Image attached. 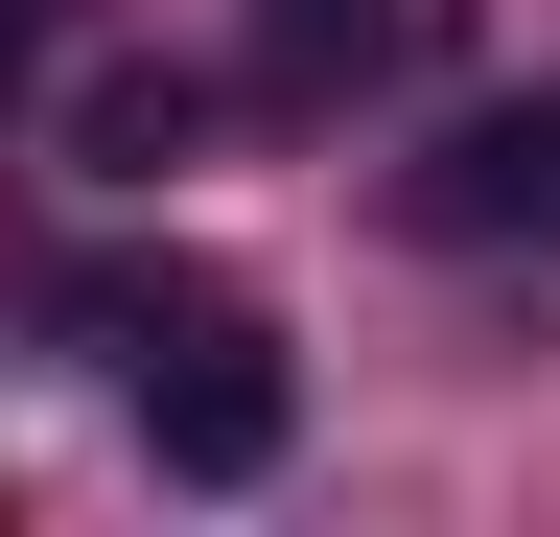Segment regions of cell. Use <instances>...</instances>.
<instances>
[{"mask_svg":"<svg viewBox=\"0 0 560 537\" xmlns=\"http://www.w3.org/2000/svg\"><path fill=\"white\" fill-rule=\"evenodd\" d=\"M47 327L140 374V444H164L187 491H257V467H280V421H304V374H280V327H257L234 281H164V257H70V281H47Z\"/></svg>","mask_w":560,"mask_h":537,"instance_id":"cell-1","label":"cell"},{"mask_svg":"<svg viewBox=\"0 0 560 537\" xmlns=\"http://www.w3.org/2000/svg\"><path fill=\"white\" fill-rule=\"evenodd\" d=\"M397 211L444 257H560V94H467L444 141L397 164Z\"/></svg>","mask_w":560,"mask_h":537,"instance_id":"cell-2","label":"cell"},{"mask_svg":"<svg viewBox=\"0 0 560 537\" xmlns=\"http://www.w3.org/2000/svg\"><path fill=\"white\" fill-rule=\"evenodd\" d=\"M420 24H444V0H257V94H280V117H327V94H374Z\"/></svg>","mask_w":560,"mask_h":537,"instance_id":"cell-3","label":"cell"},{"mask_svg":"<svg viewBox=\"0 0 560 537\" xmlns=\"http://www.w3.org/2000/svg\"><path fill=\"white\" fill-rule=\"evenodd\" d=\"M70 141H94V164H187L210 94H187V71H94V94H70Z\"/></svg>","mask_w":560,"mask_h":537,"instance_id":"cell-4","label":"cell"},{"mask_svg":"<svg viewBox=\"0 0 560 537\" xmlns=\"http://www.w3.org/2000/svg\"><path fill=\"white\" fill-rule=\"evenodd\" d=\"M47 24H70V0H0V117H24V71H47Z\"/></svg>","mask_w":560,"mask_h":537,"instance_id":"cell-5","label":"cell"}]
</instances>
